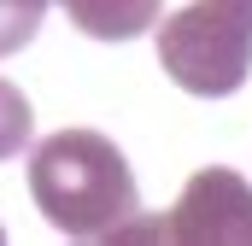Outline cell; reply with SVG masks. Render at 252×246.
Returning a JSON list of instances; mask_svg holds the SVG:
<instances>
[{
    "label": "cell",
    "instance_id": "cell-3",
    "mask_svg": "<svg viewBox=\"0 0 252 246\" xmlns=\"http://www.w3.org/2000/svg\"><path fill=\"white\" fill-rule=\"evenodd\" d=\"M118 241H170V246H252V182L241 170H193L182 199L158 223H129Z\"/></svg>",
    "mask_w": 252,
    "mask_h": 246
},
{
    "label": "cell",
    "instance_id": "cell-4",
    "mask_svg": "<svg viewBox=\"0 0 252 246\" xmlns=\"http://www.w3.org/2000/svg\"><path fill=\"white\" fill-rule=\"evenodd\" d=\"M59 6L94 41H135L141 30H158V6L164 0H59Z\"/></svg>",
    "mask_w": 252,
    "mask_h": 246
},
{
    "label": "cell",
    "instance_id": "cell-5",
    "mask_svg": "<svg viewBox=\"0 0 252 246\" xmlns=\"http://www.w3.org/2000/svg\"><path fill=\"white\" fill-rule=\"evenodd\" d=\"M47 18V0H0V59L24 53Z\"/></svg>",
    "mask_w": 252,
    "mask_h": 246
},
{
    "label": "cell",
    "instance_id": "cell-2",
    "mask_svg": "<svg viewBox=\"0 0 252 246\" xmlns=\"http://www.w3.org/2000/svg\"><path fill=\"white\" fill-rule=\"evenodd\" d=\"M158 64L182 94L229 100L252 76V0H193L170 12L158 24Z\"/></svg>",
    "mask_w": 252,
    "mask_h": 246
},
{
    "label": "cell",
    "instance_id": "cell-6",
    "mask_svg": "<svg viewBox=\"0 0 252 246\" xmlns=\"http://www.w3.org/2000/svg\"><path fill=\"white\" fill-rule=\"evenodd\" d=\"M30 100H24V88H12L6 76H0V158H18L24 153V141H30Z\"/></svg>",
    "mask_w": 252,
    "mask_h": 246
},
{
    "label": "cell",
    "instance_id": "cell-1",
    "mask_svg": "<svg viewBox=\"0 0 252 246\" xmlns=\"http://www.w3.org/2000/svg\"><path fill=\"white\" fill-rule=\"evenodd\" d=\"M30 199L70 241H112L141 217L135 170L100 129H59L30 153Z\"/></svg>",
    "mask_w": 252,
    "mask_h": 246
}]
</instances>
